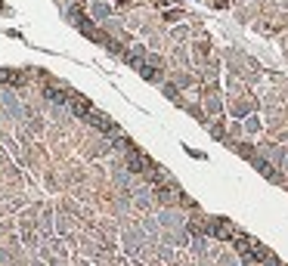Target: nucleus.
Returning a JSON list of instances; mask_svg holds the SVG:
<instances>
[{"mask_svg":"<svg viewBox=\"0 0 288 266\" xmlns=\"http://www.w3.org/2000/svg\"><path fill=\"white\" fill-rule=\"evenodd\" d=\"M68 112H71V115H78V118H87V115H90L93 109H90V102L84 99V96L71 93V96H68Z\"/></svg>","mask_w":288,"mask_h":266,"instance_id":"obj_1","label":"nucleus"},{"mask_svg":"<svg viewBox=\"0 0 288 266\" xmlns=\"http://www.w3.org/2000/svg\"><path fill=\"white\" fill-rule=\"evenodd\" d=\"M0 84H10V87L25 84V71H16V68H0Z\"/></svg>","mask_w":288,"mask_h":266,"instance_id":"obj_2","label":"nucleus"},{"mask_svg":"<svg viewBox=\"0 0 288 266\" xmlns=\"http://www.w3.org/2000/svg\"><path fill=\"white\" fill-rule=\"evenodd\" d=\"M109 13H112V10H109L106 4H96V7H93V16H96V19H106Z\"/></svg>","mask_w":288,"mask_h":266,"instance_id":"obj_3","label":"nucleus"}]
</instances>
